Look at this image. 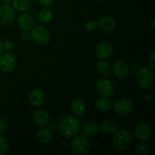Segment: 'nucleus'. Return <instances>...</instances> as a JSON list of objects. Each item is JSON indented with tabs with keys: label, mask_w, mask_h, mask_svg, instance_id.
Returning <instances> with one entry per match:
<instances>
[{
	"label": "nucleus",
	"mask_w": 155,
	"mask_h": 155,
	"mask_svg": "<svg viewBox=\"0 0 155 155\" xmlns=\"http://www.w3.org/2000/svg\"><path fill=\"white\" fill-rule=\"evenodd\" d=\"M82 127V122L78 117L73 115H67L60 121L58 128L61 134L66 138L77 136Z\"/></svg>",
	"instance_id": "f257e3e1"
},
{
	"label": "nucleus",
	"mask_w": 155,
	"mask_h": 155,
	"mask_svg": "<svg viewBox=\"0 0 155 155\" xmlns=\"http://www.w3.org/2000/svg\"><path fill=\"white\" fill-rule=\"evenodd\" d=\"M114 137L113 145L117 151H125L130 146L132 142V136L130 132L124 129L117 130Z\"/></svg>",
	"instance_id": "f03ea898"
},
{
	"label": "nucleus",
	"mask_w": 155,
	"mask_h": 155,
	"mask_svg": "<svg viewBox=\"0 0 155 155\" xmlns=\"http://www.w3.org/2000/svg\"><path fill=\"white\" fill-rule=\"evenodd\" d=\"M71 145L72 151L78 155L88 154L91 148L90 141L87 136L83 134L74 136Z\"/></svg>",
	"instance_id": "7ed1b4c3"
},
{
	"label": "nucleus",
	"mask_w": 155,
	"mask_h": 155,
	"mask_svg": "<svg viewBox=\"0 0 155 155\" xmlns=\"http://www.w3.org/2000/svg\"><path fill=\"white\" fill-rule=\"evenodd\" d=\"M136 80L141 88L144 89H151L154 85V71L150 68H142L138 71Z\"/></svg>",
	"instance_id": "20e7f679"
},
{
	"label": "nucleus",
	"mask_w": 155,
	"mask_h": 155,
	"mask_svg": "<svg viewBox=\"0 0 155 155\" xmlns=\"http://www.w3.org/2000/svg\"><path fill=\"white\" fill-rule=\"evenodd\" d=\"M0 55V70L6 74L13 72L16 68L15 56L11 52L4 53Z\"/></svg>",
	"instance_id": "39448f33"
},
{
	"label": "nucleus",
	"mask_w": 155,
	"mask_h": 155,
	"mask_svg": "<svg viewBox=\"0 0 155 155\" xmlns=\"http://www.w3.org/2000/svg\"><path fill=\"white\" fill-rule=\"evenodd\" d=\"M133 109V102L127 98H118L114 104V110L115 113L120 116H127L131 113Z\"/></svg>",
	"instance_id": "423d86ee"
},
{
	"label": "nucleus",
	"mask_w": 155,
	"mask_h": 155,
	"mask_svg": "<svg viewBox=\"0 0 155 155\" xmlns=\"http://www.w3.org/2000/svg\"><path fill=\"white\" fill-rule=\"evenodd\" d=\"M31 38L36 43L45 45L49 42L50 34L48 30L42 26H37L32 29Z\"/></svg>",
	"instance_id": "0eeeda50"
},
{
	"label": "nucleus",
	"mask_w": 155,
	"mask_h": 155,
	"mask_svg": "<svg viewBox=\"0 0 155 155\" xmlns=\"http://www.w3.org/2000/svg\"><path fill=\"white\" fill-rule=\"evenodd\" d=\"M15 13L13 8L8 5H2L0 6V24L2 26H8L14 22Z\"/></svg>",
	"instance_id": "6e6552de"
},
{
	"label": "nucleus",
	"mask_w": 155,
	"mask_h": 155,
	"mask_svg": "<svg viewBox=\"0 0 155 155\" xmlns=\"http://www.w3.org/2000/svg\"><path fill=\"white\" fill-rule=\"evenodd\" d=\"M96 89L98 93L102 97H109L114 93V86L110 80L102 78L97 82Z\"/></svg>",
	"instance_id": "1a4fd4ad"
},
{
	"label": "nucleus",
	"mask_w": 155,
	"mask_h": 155,
	"mask_svg": "<svg viewBox=\"0 0 155 155\" xmlns=\"http://www.w3.org/2000/svg\"><path fill=\"white\" fill-rule=\"evenodd\" d=\"M113 45L108 42H102L98 44L95 49V54L98 59L108 58L113 54Z\"/></svg>",
	"instance_id": "9d476101"
},
{
	"label": "nucleus",
	"mask_w": 155,
	"mask_h": 155,
	"mask_svg": "<svg viewBox=\"0 0 155 155\" xmlns=\"http://www.w3.org/2000/svg\"><path fill=\"white\" fill-rule=\"evenodd\" d=\"M113 72L118 79H125L130 74V68L124 61H117L113 65Z\"/></svg>",
	"instance_id": "9b49d317"
},
{
	"label": "nucleus",
	"mask_w": 155,
	"mask_h": 155,
	"mask_svg": "<svg viewBox=\"0 0 155 155\" xmlns=\"http://www.w3.org/2000/svg\"><path fill=\"white\" fill-rule=\"evenodd\" d=\"M151 127L145 123H139L135 128V136L140 141H145L151 136Z\"/></svg>",
	"instance_id": "f8f14e48"
},
{
	"label": "nucleus",
	"mask_w": 155,
	"mask_h": 155,
	"mask_svg": "<svg viewBox=\"0 0 155 155\" xmlns=\"http://www.w3.org/2000/svg\"><path fill=\"white\" fill-rule=\"evenodd\" d=\"M18 24L21 30H30L33 27L34 21L30 14L24 13L18 16Z\"/></svg>",
	"instance_id": "ddd939ff"
},
{
	"label": "nucleus",
	"mask_w": 155,
	"mask_h": 155,
	"mask_svg": "<svg viewBox=\"0 0 155 155\" xmlns=\"http://www.w3.org/2000/svg\"><path fill=\"white\" fill-rule=\"evenodd\" d=\"M33 120L37 127H43L49 123V115L45 110H38L33 114Z\"/></svg>",
	"instance_id": "4468645a"
},
{
	"label": "nucleus",
	"mask_w": 155,
	"mask_h": 155,
	"mask_svg": "<svg viewBox=\"0 0 155 155\" xmlns=\"http://www.w3.org/2000/svg\"><path fill=\"white\" fill-rule=\"evenodd\" d=\"M29 102L34 107H39L45 101V95L39 89H34L29 94Z\"/></svg>",
	"instance_id": "2eb2a0df"
},
{
	"label": "nucleus",
	"mask_w": 155,
	"mask_h": 155,
	"mask_svg": "<svg viewBox=\"0 0 155 155\" xmlns=\"http://www.w3.org/2000/svg\"><path fill=\"white\" fill-rule=\"evenodd\" d=\"M71 108L73 113L77 117H82L85 114L86 110V105L84 101L80 98L73 100L71 104Z\"/></svg>",
	"instance_id": "dca6fc26"
},
{
	"label": "nucleus",
	"mask_w": 155,
	"mask_h": 155,
	"mask_svg": "<svg viewBox=\"0 0 155 155\" xmlns=\"http://www.w3.org/2000/svg\"><path fill=\"white\" fill-rule=\"evenodd\" d=\"M97 23H98V27H99L101 30L106 32L112 30L116 25L114 19L110 16L101 17Z\"/></svg>",
	"instance_id": "f3484780"
},
{
	"label": "nucleus",
	"mask_w": 155,
	"mask_h": 155,
	"mask_svg": "<svg viewBox=\"0 0 155 155\" xmlns=\"http://www.w3.org/2000/svg\"><path fill=\"white\" fill-rule=\"evenodd\" d=\"M38 141L42 144H48L53 139V133L48 128H42L38 130L36 133Z\"/></svg>",
	"instance_id": "a211bd4d"
},
{
	"label": "nucleus",
	"mask_w": 155,
	"mask_h": 155,
	"mask_svg": "<svg viewBox=\"0 0 155 155\" xmlns=\"http://www.w3.org/2000/svg\"><path fill=\"white\" fill-rule=\"evenodd\" d=\"M13 8L18 12H26L31 8L33 0H12Z\"/></svg>",
	"instance_id": "6ab92c4d"
},
{
	"label": "nucleus",
	"mask_w": 155,
	"mask_h": 155,
	"mask_svg": "<svg viewBox=\"0 0 155 155\" xmlns=\"http://www.w3.org/2000/svg\"><path fill=\"white\" fill-rule=\"evenodd\" d=\"M101 131L105 134H112L117 130V125L111 120H106L101 124Z\"/></svg>",
	"instance_id": "aec40b11"
},
{
	"label": "nucleus",
	"mask_w": 155,
	"mask_h": 155,
	"mask_svg": "<svg viewBox=\"0 0 155 155\" xmlns=\"http://www.w3.org/2000/svg\"><path fill=\"white\" fill-rule=\"evenodd\" d=\"M100 127L98 124L95 122H89L84 125L83 131L84 134L87 136H95L99 132Z\"/></svg>",
	"instance_id": "412c9836"
},
{
	"label": "nucleus",
	"mask_w": 155,
	"mask_h": 155,
	"mask_svg": "<svg viewBox=\"0 0 155 155\" xmlns=\"http://www.w3.org/2000/svg\"><path fill=\"white\" fill-rule=\"evenodd\" d=\"M98 73L102 76H109L112 72V66L107 61L101 60L97 64Z\"/></svg>",
	"instance_id": "4be33fe9"
},
{
	"label": "nucleus",
	"mask_w": 155,
	"mask_h": 155,
	"mask_svg": "<svg viewBox=\"0 0 155 155\" xmlns=\"http://www.w3.org/2000/svg\"><path fill=\"white\" fill-rule=\"evenodd\" d=\"M95 107L100 111L105 112L111 108L112 103L110 100L107 99V97H102L95 101Z\"/></svg>",
	"instance_id": "5701e85b"
},
{
	"label": "nucleus",
	"mask_w": 155,
	"mask_h": 155,
	"mask_svg": "<svg viewBox=\"0 0 155 155\" xmlns=\"http://www.w3.org/2000/svg\"><path fill=\"white\" fill-rule=\"evenodd\" d=\"M38 18L43 23L50 22L53 18V13L50 9L43 8L39 12Z\"/></svg>",
	"instance_id": "b1692460"
},
{
	"label": "nucleus",
	"mask_w": 155,
	"mask_h": 155,
	"mask_svg": "<svg viewBox=\"0 0 155 155\" xmlns=\"http://www.w3.org/2000/svg\"><path fill=\"white\" fill-rule=\"evenodd\" d=\"M9 149V143L5 137L0 135V155H4Z\"/></svg>",
	"instance_id": "393cba45"
},
{
	"label": "nucleus",
	"mask_w": 155,
	"mask_h": 155,
	"mask_svg": "<svg viewBox=\"0 0 155 155\" xmlns=\"http://www.w3.org/2000/svg\"><path fill=\"white\" fill-rule=\"evenodd\" d=\"M136 152L139 155H147L150 153L149 148L145 144L140 143L136 145Z\"/></svg>",
	"instance_id": "a878e982"
},
{
	"label": "nucleus",
	"mask_w": 155,
	"mask_h": 155,
	"mask_svg": "<svg viewBox=\"0 0 155 155\" xmlns=\"http://www.w3.org/2000/svg\"><path fill=\"white\" fill-rule=\"evenodd\" d=\"M85 27H86V29L87 30L92 31V30H95L98 27V23H97V21H94V20H91V21H87L86 23Z\"/></svg>",
	"instance_id": "bb28decb"
},
{
	"label": "nucleus",
	"mask_w": 155,
	"mask_h": 155,
	"mask_svg": "<svg viewBox=\"0 0 155 155\" xmlns=\"http://www.w3.org/2000/svg\"><path fill=\"white\" fill-rule=\"evenodd\" d=\"M20 37H21V39L22 40L27 41L31 39V33L29 32V30H24L20 34Z\"/></svg>",
	"instance_id": "cd10ccee"
},
{
	"label": "nucleus",
	"mask_w": 155,
	"mask_h": 155,
	"mask_svg": "<svg viewBox=\"0 0 155 155\" xmlns=\"http://www.w3.org/2000/svg\"><path fill=\"white\" fill-rule=\"evenodd\" d=\"M155 53L152 52L150 55L149 59H148V64H149V68L152 69L153 71L155 69Z\"/></svg>",
	"instance_id": "c85d7f7f"
},
{
	"label": "nucleus",
	"mask_w": 155,
	"mask_h": 155,
	"mask_svg": "<svg viewBox=\"0 0 155 155\" xmlns=\"http://www.w3.org/2000/svg\"><path fill=\"white\" fill-rule=\"evenodd\" d=\"M39 3L44 7H50L54 3V0H39Z\"/></svg>",
	"instance_id": "c756f323"
},
{
	"label": "nucleus",
	"mask_w": 155,
	"mask_h": 155,
	"mask_svg": "<svg viewBox=\"0 0 155 155\" xmlns=\"http://www.w3.org/2000/svg\"><path fill=\"white\" fill-rule=\"evenodd\" d=\"M14 46H15V44H14V42H12V41H7V42L4 44V48L8 50L12 49V48H14Z\"/></svg>",
	"instance_id": "7c9ffc66"
},
{
	"label": "nucleus",
	"mask_w": 155,
	"mask_h": 155,
	"mask_svg": "<svg viewBox=\"0 0 155 155\" xmlns=\"http://www.w3.org/2000/svg\"><path fill=\"white\" fill-rule=\"evenodd\" d=\"M7 124H6L5 121L0 120V132L1 133L5 132V130H7Z\"/></svg>",
	"instance_id": "2f4dec72"
},
{
	"label": "nucleus",
	"mask_w": 155,
	"mask_h": 155,
	"mask_svg": "<svg viewBox=\"0 0 155 155\" xmlns=\"http://www.w3.org/2000/svg\"><path fill=\"white\" fill-rule=\"evenodd\" d=\"M4 43L0 40V54H2L3 51H4Z\"/></svg>",
	"instance_id": "473e14b6"
},
{
	"label": "nucleus",
	"mask_w": 155,
	"mask_h": 155,
	"mask_svg": "<svg viewBox=\"0 0 155 155\" xmlns=\"http://www.w3.org/2000/svg\"><path fill=\"white\" fill-rule=\"evenodd\" d=\"M0 1H1V2L2 3L3 5H8L12 0H0Z\"/></svg>",
	"instance_id": "72a5a7b5"
},
{
	"label": "nucleus",
	"mask_w": 155,
	"mask_h": 155,
	"mask_svg": "<svg viewBox=\"0 0 155 155\" xmlns=\"http://www.w3.org/2000/svg\"><path fill=\"white\" fill-rule=\"evenodd\" d=\"M154 21H155V19H153V21H152V29H153V30H154Z\"/></svg>",
	"instance_id": "f704fd0d"
},
{
	"label": "nucleus",
	"mask_w": 155,
	"mask_h": 155,
	"mask_svg": "<svg viewBox=\"0 0 155 155\" xmlns=\"http://www.w3.org/2000/svg\"><path fill=\"white\" fill-rule=\"evenodd\" d=\"M92 1H94V2H99V1H101V0H92Z\"/></svg>",
	"instance_id": "c9c22d12"
}]
</instances>
